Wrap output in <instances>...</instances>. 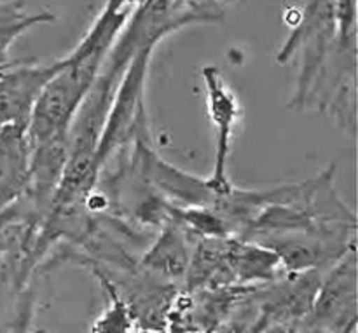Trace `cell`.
Here are the masks:
<instances>
[{
  "label": "cell",
  "mask_w": 358,
  "mask_h": 333,
  "mask_svg": "<svg viewBox=\"0 0 358 333\" xmlns=\"http://www.w3.org/2000/svg\"><path fill=\"white\" fill-rule=\"evenodd\" d=\"M276 61L299 66L290 108H313L355 135L357 0H308Z\"/></svg>",
  "instance_id": "1"
},
{
  "label": "cell",
  "mask_w": 358,
  "mask_h": 333,
  "mask_svg": "<svg viewBox=\"0 0 358 333\" xmlns=\"http://www.w3.org/2000/svg\"><path fill=\"white\" fill-rule=\"evenodd\" d=\"M133 9L110 13L101 9L83 40L63 58V65L45 84L27 126L28 143L35 145L69 135L80 103L90 93L108 49Z\"/></svg>",
  "instance_id": "2"
},
{
  "label": "cell",
  "mask_w": 358,
  "mask_h": 333,
  "mask_svg": "<svg viewBox=\"0 0 358 333\" xmlns=\"http://www.w3.org/2000/svg\"><path fill=\"white\" fill-rule=\"evenodd\" d=\"M156 47H145L131 59L122 73L114 98L105 117L103 129L98 138L94 164L98 175L105 164L135 142L140 135L149 133V119L145 110V86L149 65Z\"/></svg>",
  "instance_id": "3"
},
{
  "label": "cell",
  "mask_w": 358,
  "mask_h": 333,
  "mask_svg": "<svg viewBox=\"0 0 358 333\" xmlns=\"http://www.w3.org/2000/svg\"><path fill=\"white\" fill-rule=\"evenodd\" d=\"M357 246L343 255L322 276L317 297L299 332L355 333L357 304Z\"/></svg>",
  "instance_id": "4"
},
{
  "label": "cell",
  "mask_w": 358,
  "mask_h": 333,
  "mask_svg": "<svg viewBox=\"0 0 358 333\" xmlns=\"http://www.w3.org/2000/svg\"><path fill=\"white\" fill-rule=\"evenodd\" d=\"M201 77L205 84L206 108H208L210 121L213 126V138H215L213 168L206 182L215 192H224L233 185L227 175V163H229L231 149H233L234 129L241 117V107L236 94L233 93L217 66H203Z\"/></svg>",
  "instance_id": "5"
},
{
  "label": "cell",
  "mask_w": 358,
  "mask_h": 333,
  "mask_svg": "<svg viewBox=\"0 0 358 333\" xmlns=\"http://www.w3.org/2000/svg\"><path fill=\"white\" fill-rule=\"evenodd\" d=\"M62 65L63 58L51 63L10 61L0 68V128H27L38 96Z\"/></svg>",
  "instance_id": "6"
},
{
  "label": "cell",
  "mask_w": 358,
  "mask_h": 333,
  "mask_svg": "<svg viewBox=\"0 0 358 333\" xmlns=\"http://www.w3.org/2000/svg\"><path fill=\"white\" fill-rule=\"evenodd\" d=\"M192 237L187 230L178 225L175 220L164 223L157 232L156 239L142 251L138 267L168 283L184 285L191 260Z\"/></svg>",
  "instance_id": "7"
},
{
  "label": "cell",
  "mask_w": 358,
  "mask_h": 333,
  "mask_svg": "<svg viewBox=\"0 0 358 333\" xmlns=\"http://www.w3.org/2000/svg\"><path fill=\"white\" fill-rule=\"evenodd\" d=\"M224 260L233 286L262 285L285 272L275 251L241 236L226 237Z\"/></svg>",
  "instance_id": "8"
},
{
  "label": "cell",
  "mask_w": 358,
  "mask_h": 333,
  "mask_svg": "<svg viewBox=\"0 0 358 333\" xmlns=\"http://www.w3.org/2000/svg\"><path fill=\"white\" fill-rule=\"evenodd\" d=\"M30 143L27 128H0V212L23 195L28 178Z\"/></svg>",
  "instance_id": "9"
},
{
  "label": "cell",
  "mask_w": 358,
  "mask_h": 333,
  "mask_svg": "<svg viewBox=\"0 0 358 333\" xmlns=\"http://www.w3.org/2000/svg\"><path fill=\"white\" fill-rule=\"evenodd\" d=\"M55 20V14L48 10L27 13L21 0H0V68L10 63L9 49L16 38L37 24Z\"/></svg>",
  "instance_id": "10"
},
{
  "label": "cell",
  "mask_w": 358,
  "mask_h": 333,
  "mask_svg": "<svg viewBox=\"0 0 358 333\" xmlns=\"http://www.w3.org/2000/svg\"><path fill=\"white\" fill-rule=\"evenodd\" d=\"M142 0H107L105 2V10H110V13H115V10H122V9H133L135 6Z\"/></svg>",
  "instance_id": "11"
}]
</instances>
